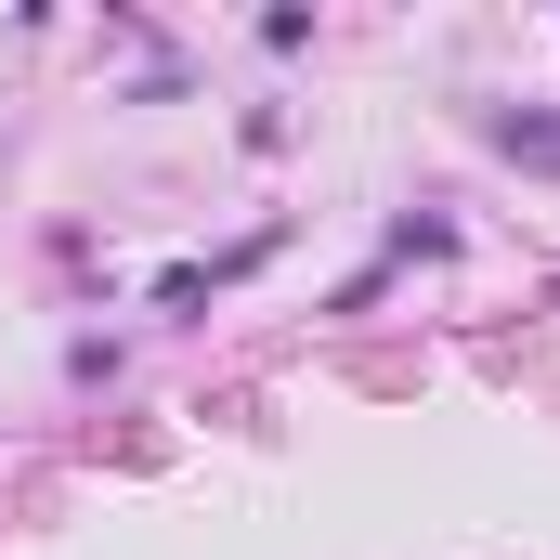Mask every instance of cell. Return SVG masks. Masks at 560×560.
<instances>
[{
    "label": "cell",
    "instance_id": "6da1fadb",
    "mask_svg": "<svg viewBox=\"0 0 560 560\" xmlns=\"http://www.w3.org/2000/svg\"><path fill=\"white\" fill-rule=\"evenodd\" d=\"M495 143H509V156H535V170H560V118H522V105H509Z\"/></svg>",
    "mask_w": 560,
    "mask_h": 560
}]
</instances>
